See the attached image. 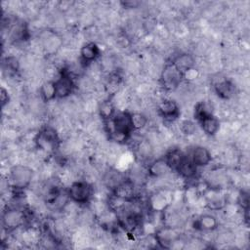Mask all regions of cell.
I'll return each instance as SVG.
<instances>
[{
    "label": "cell",
    "mask_w": 250,
    "mask_h": 250,
    "mask_svg": "<svg viewBox=\"0 0 250 250\" xmlns=\"http://www.w3.org/2000/svg\"><path fill=\"white\" fill-rule=\"evenodd\" d=\"M124 7H126V8H135V7H137L138 5H139V2H136V1H126V2H122L121 3Z\"/></svg>",
    "instance_id": "obj_28"
},
{
    "label": "cell",
    "mask_w": 250,
    "mask_h": 250,
    "mask_svg": "<svg viewBox=\"0 0 250 250\" xmlns=\"http://www.w3.org/2000/svg\"><path fill=\"white\" fill-rule=\"evenodd\" d=\"M189 159L198 168V167L207 166L212 160V155L208 148L198 146L192 149Z\"/></svg>",
    "instance_id": "obj_13"
},
{
    "label": "cell",
    "mask_w": 250,
    "mask_h": 250,
    "mask_svg": "<svg viewBox=\"0 0 250 250\" xmlns=\"http://www.w3.org/2000/svg\"><path fill=\"white\" fill-rule=\"evenodd\" d=\"M179 234L173 227H164L159 229L155 234V239L157 243L163 248H170L173 243L178 239Z\"/></svg>",
    "instance_id": "obj_10"
},
{
    "label": "cell",
    "mask_w": 250,
    "mask_h": 250,
    "mask_svg": "<svg viewBox=\"0 0 250 250\" xmlns=\"http://www.w3.org/2000/svg\"><path fill=\"white\" fill-rule=\"evenodd\" d=\"M20 68V63L19 61L16 57L10 56L7 57L4 62H3V70L7 71L8 74L12 75V74H16L19 71Z\"/></svg>",
    "instance_id": "obj_22"
},
{
    "label": "cell",
    "mask_w": 250,
    "mask_h": 250,
    "mask_svg": "<svg viewBox=\"0 0 250 250\" xmlns=\"http://www.w3.org/2000/svg\"><path fill=\"white\" fill-rule=\"evenodd\" d=\"M99 113L104 121H107L114 115L115 107L110 101H104L99 106Z\"/></svg>",
    "instance_id": "obj_21"
},
{
    "label": "cell",
    "mask_w": 250,
    "mask_h": 250,
    "mask_svg": "<svg viewBox=\"0 0 250 250\" xmlns=\"http://www.w3.org/2000/svg\"><path fill=\"white\" fill-rule=\"evenodd\" d=\"M197 171V167L191 162L189 157H187L184 159V161L181 163V165L178 167L176 172H178L182 177L186 179H190L195 176Z\"/></svg>",
    "instance_id": "obj_19"
},
{
    "label": "cell",
    "mask_w": 250,
    "mask_h": 250,
    "mask_svg": "<svg viewBox=\"0 0 250 250\" xmlns=\"http://www.w3.org/2000/svg\"><path fill=\"white\" fill-rule=\"evenodd\" d=\"M40 95L45 102H50L54 99H57L54 81H48L42 84L40 88Z\"/></svg>",
    "instance_id": "obj_20"
},
{
    "label": "cell",
    "mask_w": 250,
    "mask_h": 250,
    "mask_svg": "<svg viewBox=\"0 0 250 250\" xmlns=\"http://www.w3.org/2000/svg\"><path fill=\"white\" fill-rule=\"evenodd\" d=\"M131 118H132L134 130H140V129L144 128L147 123V118L144 114L139 113V112L131 113Z\"/></svg>",
    "instance_id": "obj_25"
},
{
    "label": "cell",
    "mask_w": 250,
    "mask_h": 250,
    "mask_svg": "<svg viewBox=\"0 0 250 250\" xmlns=\"http://www.w3.org/2000/svg\"><path fill=\"white\" fill-rule=\"evenodd\" d=\"M158 112L165 120L173 121L180 116L178 104L173 100H164L158 105Z\"/></svg>",
    "instance_id": "obj_11"
},
{
    "label": "cell",
    "mask_w": 250,
    "mask_h": 250,
    "mask_svg": "<svg viewBox=\"0 0 250 250\" xmlns=\"http://www.w3.org/2000/svg\"><path fill=\"white\" fill-rule=\"evenodd\" d=\"M185 158H186V155L179 148L171 149L164 156L165 161L167 162V164L169 165V167L171 168L172 171H176L178 169V167L181 165V163L184 161Z\"/></svg>",
    "instance_id": "obj_17"
},
{
    "label": "cell",
    "mask_w": 250,
    "mask_h": 250,
    "mask_svg": "<svg viewBox=\"0 0 250 250\" xmlns=\"http://www.w3.org/2000/svg\"><path fill=\"white\" fill-rule=\"evenodd\" d=\"M54 83L56 89V97L59 99L68 97L73 92L75 87L73 78L65 69L61 71L59 77L54 81Z\"/></svg>",
    "instance_id": "obj_6"
},
{
    "label": "cell",
    "mask_w": 250,
    "mask_h": 250,
    "mask_svg": "<svg viewBox=\"0 0 250 250\" xmlns=\"http://www.w3.org/2000/svg\"><path fill=\"white\" fill-rule=\"evenodd\" d=\"M0 96H1V104H2V107H4V106L9 103V101H10L9 93H8V91H7L4 87H1Z\"/></svg>",
    "instance_id": "obj_27"
},
{
    "label": "cell",
    "mask_w": 250,
    "mask_h": 250,
    "mask_svg": "<svg viewBox=\"0 0 250 250\" xmlns=\"http://www.w3.org/2000/svg\"><path fill=\"white\" fill-rule=\"evenodd\" d=\"M181 130L184 134L186 135H190L192 133H194L195 131V125L193 122L189 121V120H184L181 123Z\"/></svg>",
    "instance_id": "obj_26"
},
{
    "label": "cell",
    "mask_w": 250,
    "mask_h": 250,
    "mask_svg": "<svg viewBox=\"0 0 250 250\" xmlns=\"http://www.w3.org/2000/svg\"><path fill=\"white\" fill-rule=\"evenodd\" d=\"M26 216L23 210L18 208H10L4 211L2 216V225L3 229L8 232L14 230L24 225Z\"/></svg>",
    "instance_id": "obj_5"
},
{
    "label": "cell",
    "mask_w": 250,
    "mask_h": 250,
    "mask_svg": "<svg viewBox=\"0 0 250 250\" xmlns=\"http://www.w3.org/2000/svg\"><path fill=\"white\" fill-rule=\"evenodd\" d=\"M183 78L184 75L171 62H168L161 72L160 81L165 90L173 91L180 85Z\"/></svg>",
    "instance_id": "obj_4"
},
{
    "label": "cell",
    "mask_w": 250,
    "mask_h": 250,
    "mask_svg": "<svg viewBox=\"0 0 250 250\" xmlns=\"http://www.w3.org/2000/svg\"><path fill=\"white\" fill-rule=\"evenodd\" d=\"M125 178H123L121 176V174L118 171H110L109 173L106 174L105 176V180L104 182L106 183V185L113 189L119 183H121Z\"/></svg>",
    "instance_id": "obj_24"
},
{
    "label": "cell",
    "mask_w": 250,
    "mask_h": 250,
    "mask_svg": "<svg viewBox=\"0 0 250 250\" xmlns=\"http://www.w3.org/2000/svg\"><path fill=\"white\" fill-rule=\"evenodd\" d=\"M111 190L113 197L125 202H130L135 197V185L130 179H124Z\"/></svg>",
    "instance_id": "obj_8"
},
{
    "label": "cell",
    "mask_w": 250,
    "mask_h": 250,
    "mask_svg": "<svg viewBox=\"0 0 250 250\" xmlns=\"http://www.w3.org/2000/svg\"><path fill=\"white\" fill-rule=\"evenodd\" d=\"M171 63L185 76L188 71L192 70L195 65V59L188 53H182L177 55Z\"/></svg>",
    "instance_id": "obj_9"
},
{
    "label": "cell",
    "mask_w": 250,
    "mask_h": 250,
    "mask_svg": "<svg viewBox=\"0 0 250 250\" xmlns=\"http://www.w3.org/2000/svg\"><path fill=\"white\" fill-rule=\"evenodd\" d=\"M198 122L204 133L209 136H214L220 128V121L214 114L207 115L200 119Z\"/></svg>",
    "instance_id": "obj_16"
},
{
    "label": "cell",
    "mask_w": 250,
    "mask_h": 250,
    "mask_svg": "<svg viewBox=\"0 0 250 250\" xmlns=\"http://www.w3.org/2000/svg\"><path fill=\"white\" fill-rule=\"evenodd\" d=\"M100 56V48L94 42H88L80 50V58L84 63H91Z\"/></svg>",
    "instance_id": "obj_15"
},
{
    "label": "cell",
    "mask_w": 250,
    "mask_h": 250,
    "mask_svg": "<svg viewBox=\"0 0 250 250\" xmlns=\"http://www.w3.org/2000/svg\"><path fill=\"white\" fill-rule=\"evenodd\" d=\"M210 114H213V112L211 106L207 103L200 102L196 104L194 109V117L197 119V121Z\"/></svg>",
    "instance_id": "obj_23"
},
{
    "label": "cell",
    "mask_w": 250,
    "mask_h": 250,
    "mask_svg": "<svg viewBox=\"0 0 250 250\" xmlns=\"http://www.w3.org/2000/svg\"><path fill=\"white\" fill-rule=\"evenodd\" d=\"M33 178V171L25 165H15L11 168L8 183L15 190H23L28 188Z\"/></svg>",
    "instance_id": "obj_2"
},
{
    "label": "cell",
    "mask_w": 250,
    "mask_h": 250,
    "mask_svg": "<svg viewBox=\"0 0 250 250\" xmlns=\"http://www.w3.org/2000/svg\"><path fill=\"white\" fill-rule=\"evenodd\" d=\"M59 142L58 134L53 127L45 126L43 127L36 137V144L39 148L43 149H53L57 146Z\"/></svg>",
    "instance_id": "obj_7"
},
{
    "label": "cell",
    "mask_w": 250,
    "mask_h": 250,
    "mask_svg": "<svg viewBox=\"0 0 250 250\" xmlns=\"http://www.w3.org/2000/svg\"><path fill=\"white\" fill-rule=\"evenodd\" d=\"M213 88L217 96L224 100L230 99L235 92L234 84L228 78H220L213 84Z\"/></svg>",
    "instance_id": "obj_12"
},
{
    "label": "cell",
    "mask_w": 250,
    "mask_h": 250,
    "mask_svg": "<svg viewBox=\"0 0 250 250\" xmlns=\"http://www.w3.org/2000/svg\"><path fill=\"white\" fill-rule=\"evenodd\" d=\"M148 172L153 177H160L166 175L169 172H172V170L163 157L153 161L148 167Z\"/></svg>",
    "instance_id": "obj_18"
},
{
    "label": "cell",
    "mask_w": 250,
    "mask_h": 250,
    "mask_svg": "<svg viewBox=\"0 0 250 250\" xmlns=\"http://www.w3.org/2000/svg\"><path fill=\"white\" fill-rule=\"evenodd\" d=\"M193 226L196 229L211 231L218 228V220L211 214H203L195 220Z\"/></svg>",
    "instance_id": "obj_14"
},
{
    "label": "cell",
    "mask_w": 250,
    "mask_h": 250,
    "mask_svg": "<svg viewBox=\"0 0 250 250\" xmlns=\"http://www.w3.org/2000/svg\"><path fill=\"white\" fill-rule=\"evenodd\" d=\"M91 196L92 187L85 181H76L72 183L67 190V197L75 203H87Z\"/></svg>",
    "instance_id": "obj_3"
},
{
    "label": "cell",
    "mask_w": 250,
    "mask_h": 250,
    "mask_svg": "<svg viewBox=\"0 0 250 250\" xmlns=\"http://www.w3.org/2000/svg\"><path fill=\"white\" fill-rule=\"evenodd\" d=\"M105 122L109 123L108 133L117 141H127L133 131H135L131 113L128 111L115 112L114 115Z\"/></svg>",
    "instance_id": "obj_1"
}]
</instances>
